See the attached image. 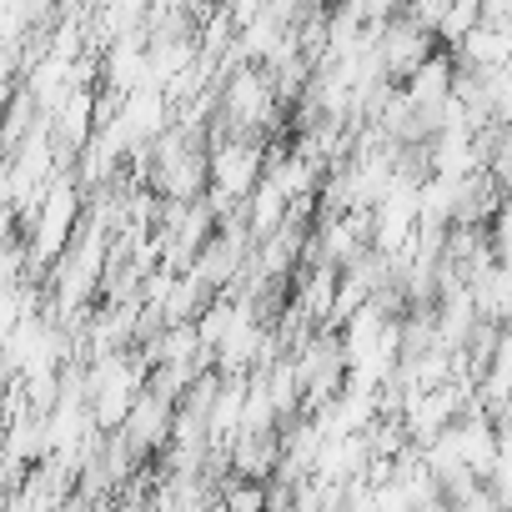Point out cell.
<instances>
[{"label": "cell", "instance_id": "1", "mask_svg": "<svg viewBox=\"0 0 512 512\" xmlns=\"http://www.w3.org/2000/svg\"><path fill=\"white\" fill-rule=\"evenodd\" d=\"M206 156H211V196L246 206L251 191L262 186V166H267V141H246V136H206Z\"/></svg>", "mask_w": 512, "mask_h": 512}, {"label": "cell", "instance_id": "2", "mask_svg": "<svg viewBox=\"0 0 512 512\" xmlns=\"http://www.w3.org/2000/svg\"><path fill=\"white\" fill-rule=\"evenodd\" d=\"M442 46H437V36H427V31H417L412 21H402V11L387 21V31L377 36V56H382V76L392 81V86H402L422 61H432Z\"/></svg>", "mask_w": 512, "mask_h": 512}, {"label": "cell", "instance_id": "5", "mask_svg": "<svg viewBox=\"0 0 512 512\" xmlns=\"http://www.w3.org/2000/svg\"><path fill=\"white\" fill-rule=\"evenodd\" d=\"M216 502H221V512H267V487H262V482H236V477H226V482L216 487Z\"/></svg>", "mask_w": 512, "mask_h": 512}, {"label": "cell", "instance_id": "4", "mask_svg": "<svg viewBox=\"0 0 512 512\" xmlns=\"http://www.w3.org/2000/svg\"><path fill=\"white\" fill-rule=\"evenodd\" d=\"M477 26H482V6H477V0H447V16L437 26V46L442 51H457Z\"/></svg>", "mask_w": 512, "mask_h": 512}, {"label": "cell", "instance_id": "3", "mask_svg": "<svg viewBox=\"0 0 512 512\" xmlns=\"http://www.w3.org/2000/svg\"><path fill=\"white\" fill-rule=\"evenodd\" d=\"M282 472V432L277 437H236L231 442V472L236 482H272Z\"/></svg>", "mask_w": 512, "mask_h": 512}]
</instances>
